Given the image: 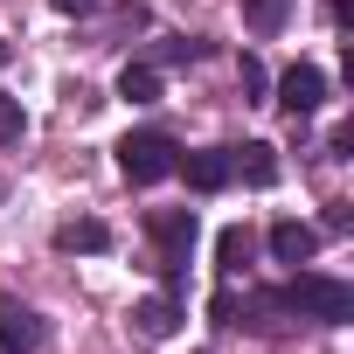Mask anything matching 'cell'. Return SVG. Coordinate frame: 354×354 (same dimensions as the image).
Returning <instances> with one entry per match:
<instances>
[{"mask_svg":"<svg viewBox=\"0 0 354 354\" xmlns=\"http://www.w3.org/2000/svg\"><path fill=\"white\" fill-rule=\"evenodd\" d=\"M326 15H333V28H340V21H347V0H326Z\"/></svg>","mask_w":354,"mask_h":354,"instance_id":"cell-18","label":"cell"},{"mask_svg":"<svg viewBox=\"0 0 354 354\" xmlns=\"http://www.w3.org/2000/svg\"><path fill=\"white\" fill-rule=\"evenodd\" d=\"M132 333H139V340H174V333H181V299H174V292L139 299V306H132Z\"/></svg>","mask_w":354,"mask_h":354,"instance_id":"cell-8","label":"cell"},{"mask_svg":"<svg viewBox=\"0 0 354 354\" xmlns=\"http://www.w3.org/2000/svg\"><path fill=\"white\" fill-rule=\"evenodd\" d=\"M319 250V230L313 223H271V257L278 264H306Z\"/></svg>","mask_w":354,"mask_h":354,"instance_id":"cell-10","label":"cell"},{"mask_svg":"<svg viewBox=\"0 0 354 354\" xmlns=\"http://www.w3.org/2000/svg\"><path fill=\"white\" fill-rule=\"evenodd\" d=\"M174 174H188V188H195V195H223V188H230V146L181 153V160H174Z\"/></svg>","mask_w":354,"mask_h":354,"instance_id":"cell-6","label":"cell"},{"mask_svg":"<svg viewBox=\"0 0 354 354\" xmlns=\"http://www.w3.org/2000/svg\"><path fill=\"white\" fill-rule=\"evenodd\" d=\"M97 0H56V15H91Z\"/></svg>","mask_w":354,"mask_h":354,"instance_id":"cell-17","label":"cell"},{"mask_svg":"<svg viewBox=\"0 0 354 354\" xmlns=\"http://www.w3.org/2000/svg\"><path fill=\"white\" fill-rule=\"evenodd\" d=\"M236 77H243V97H250V104H264V91H271L264 63H257V56H243V63H236Z\"/></svg>","mask_w":354,"mask_h":354,"instance_id":"cell-14","label":"cell"},{"mask_svg":"<svg viewBox=\"0 0 354 354\" xmlns=\"http://www.w3.org/2000/svg\"><path fill=\"white\" fill-rule=\"evenodd\" d=\"M35 347H42V313L0 292V354H35Z\"/></svg>","mask_w":354,"mask_h":354,"instance_id":"cell-5","label":"cell"},{"mask_svg":"<svg viewBox=\"0 0 354 354\" xmlns=\"http://www.w3.org/2000/svg\"><path fill=\"white\" fill-rule=\"evenodd\" d=\"M0 70H8V42H0Z\"/></svg>","mask_w":354,"mask_h":354,"instance_id":"cell-19","label":"cell"},{"mask_svg":"<svg viewBox=\"0 0 354 354\" xmlns=\"http://www.w3.org/2000/svg\"><path fill=\"white\" fill-rule=\"evenodd\" d=\"M230 181H250V188H271V181H278V146H271V139H250V146H230Z\"/></svg>","mask_w":354,"mask_h":354,"instance_id":"cell-7","label":"cell"},{"mask_svg":"<svg viewBox=\"0 0 354 354\" xmlns=\"http://www.w3.org/2000/svg\"><path fill=\"white\" fill-rule=\"evenodd\" d=\"M243 264H250V230H243V223H230V230L216 236V271H223V278H236Z\"/></svg>","mask_w":354,"mask_h":354,"instance_id":"cell-12","label":"cell"},{"mask_svg":"<svg viewBox=\"0 0 354 354\" xmlns=\"http://www.w3.org/2000/svg\"><path fill=\"white\" fill-rule=\"evenodd\" d=\"M271 91H278V104H285L292 118H313V111L326 104V77H319L313 63H292V70H285V77H278Z\"/></svg>","mask_w":354,"mask_h":354,"instance_id":"cell-4","label":"cell"},{"mask_svg":"<svg viewBox=\"0 0 354 354\" xmlns=\"http://www.w3.org/2000/svg\"><path fill=\"white\" fill-rule=\"evenodd\" d=\"M278 306L299 313V319H319V326H347L354 319V285L347 278H326V271H299L278 292Z\"/></svg>","mask_w":354,"mask_h":354,"instance_id":"cell-1","label":"cell"},{"mask_svg":"<svg viewBox=\"0 0 354 354\" xmlns=\"http://www.w3.org/2000/svg\"><path fill=\"white\" fill-rule=\"evenodd\" d=\"M21 125H28V118H21V104H15V97H0V146H15V139H21Z\"/></svg>","mask_w":354,"mask_h":354,"instance_id":"cell-15","label":"cell"},{"mask_svg":"<svg viewBox=\"0 0 354 354\" xmlns=\"http://www.w3.org/2000/svg\"><path fill=\"white\" fill-rule=\"evenodd\" d=\"M118 97H125V104H153V97H160V70H153V63H125V70H118Z\"/></svg>","mask_w":354,"mask_h":354,"instance_id":"cell-11","label":"cell"},{"mask_svg":"<svg viewBox=\"0 0 354 354\" xmlns=\"http://www.w3.org/2000/svg\"><path fill=\"white\" fill-rule=\"evenodd\" d=\"M174 160H181V146H174L160 125H146V132H125V139H118V174H125L132 188L167 181V174H174Z\"/></svg>","mask_w":354,"mask_h":354,"instance_id":"cell-3","label":"cell"},{"mask_svg":"<svg viewBox=\"0 0 354 354\" xmlns=\"http://www.w3.org/2000/svg\"><path fill=\"white\" fill-rule=\"evenodd\" d=\"M292 21V0H243V28L250 35H278Z\"/></svg>","mask_w":354,"mask_h":354,"instance_id":"cell-13","label":"cell"},{"mask_svg":"<svg viewBox=\"0 0 354 354\" xmlns=\"http://www.w3.org/2000/svg\"><path fill=\"white\" fill-rule=\"evenodd\" d=\"M146 236H153V250H160V278H167V292H181V278H188V250H195V236H202L195 209H153V216H146Z\"/></svg>","mask_w":354,"mask_h":354,"instance_id":"cell-2","label":"cell"},{"mask_svg":"<svg viewBox=\"0 0 354 354\" xmlns=\"http://www.w3.org/2000/svg\"><path fill=\"white\" fill-rule=\"evenodd\" d=\"M160 56H167V63H202V56H209V42H195V35H181V42H167Z\"/></svg>","mask_w":354,"mask_h":354,"instance_id":"cell-16","label":"cell"},{"mask_svg":"<svg viewBox=\"0 0 354 354\" xmlns=\"http://www.w3.org/2000/svg\"><path fill=\"white\" fill-rule=\"evenodd\" d=\"M56 250H63V257H97V250H111V230H104L97 216H77V223L56 230Z\"/></svg>","mask_w":354,"mask_h":354,"instance_id":"cell-9","label":"cell"}]
</instances>
